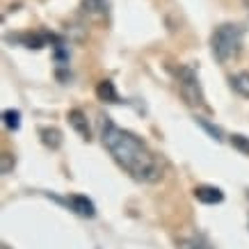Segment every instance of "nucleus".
<instances>
[{
  "instance_id": "nucleus-11",
  "label": "nucleus",
  "mask_w": 249,
  "mask_h": 249,
  "mask_svg": "<svg viewBox=\"0 0 249 249\" xmlns=\"http://www.w3.org/2000/svg\"><path fill=\"white\" fill-rule=\"evenodd\" d=\"M231 87H233L240 96L249 98V73L247 71H242V73H238V76L231 78Z\"/></svg>"
},
{
  "instance_id": "nucleus-2",
  "label": "nucleus",
  "mask_w": 249,
  "mask_h": 249,
  "mask_svg": "<svg viewBox=\"0 0 249 249\" xmlns=\"http://www.w3.org/2000/svg\"><path fill=\"white\" fill-rule=\"evenodd\" d=\"M213 55L219 64H227V62L235 60L238 53L242 48V28L235 23H224L219 25L217 30L213 32Z\"/></svg>"
},
{
  "instance_id": "nucleus-8",
  "label": "nucleus",
  "mask_w": 249,
  "mask_h": 249,
  "mask_svg": "<svg viewBox=\"0 0 249 249\" xmlns=\"http://www.w3.org/2000/svg\"><path fill=\"white\" fill-rule=\"evenodd\" d=\"M39 135H41V142H44V146H48V149H60L62 144V133L55 126H46V128L39 130Z\"/></svg>"
},
{
  "instance_id": "nucleus-13",
  "label": "nucleus",
  "mask_w": 249,
  "mask_h": 249,
  "mask_svg": "<svg viewBox=\"0 0 249 249\" xmlns=\"http://www.w3.org/2000/svg\"><path fill=\"white\" fill-rule=\"evenodd\" d=\"M231 144H233V149H238L240 153L249 156V140L245 135H231Z\"/></svg>"
},
{
  "instance_id": "nucleus-12",
  "label": "nucleus",
  "mask_w": 249,
  "mask_h": 249,
  "mask_svg": "<svg viewBox=\"0 0 249 249\" xmlns=\"http://www.w3.org/2000/svg\"><path fill=\"white\" fill-rule=\"evenodd\" d=\"M2 121L9 130H18L21 128V112L18 110H5L2 112Z\"/></svg>"
},
{
  "instance_id": "nucleus-3",
  "label": "nucleus",
  "mask_w": 249,
  "mask_h": 249,
  "mask_svg": "<svg viewBox=\"0 0 249 249\" xmlns=\"http://www.w3.org/2000/svg\"><path fill=\"white\" fill-rule=\"evenodd\" d=\"M181 91L185 101H188L190 106H204V94H201V87H199V78L192 69L183 67L181 69Z\"/></svg>"
},
{
  "instance_id": "nucleus-15",
  "label": "nucleus",
  "mask_w": 249,
  "mask_h": 249,
  "mask_svg": "<svg viewBox=\"0 0 249 249\" xmlns=\"http://www.w3.org/2000/svg\"><path fill=\"white\" fill-rule=\"evenodd\" d=\"M9 172V153H5L2 156V174H7Z\"/></svg>"
},
{
  "instance_id": "nucleus-7",
  "label": "nucleus",
  "mask_w": 249,
  "mask_h": 249,
  "mask_svg": "<svg viewBox=\"0 0 249 249\" xmlns=\"http://www.w3.org/2000/svg\"><path fill=\"white\" fill-rule=\"evenodd\" d=\"M96 96L101 98L103 103H121V98H119V94H117V89H114L112 80H103V83H98Z\"/></svg>"
},
{
  "instance_id": "nucleus-14",
  "label": "nucleus",
  "mask_w": 249,
  "mask_h": 249,
  "mask_svg": "<svg viewBox=\"0 0 249 249\" xmlns=\"http://www.w3.org/2000/svg\"><path fill=\"white\" fill-rule=\"evenodd\" d=\"M196 124H199L201 128H206V130H208V133H211V135L215 137L217 142H219V140H222V130H219L217 126H213V124H208V121H206V119H199V117H196Z\"/></svg>"
},
{
  "instance_id": "nucleus-1",
  "label": "nucleus",
  "mask_w": 249,
  "mask_h": 249,
  "mask_svg": "<svg viewBox=\"0 0 249 249\" xmlns=\"http://www.w3.org/2000/svg\"><path fill=\"white\" fill-rule=\"evenodd\" d=\"M101 140L107 151L112 153V158L128 174H133L137 181L156 183L162 176V165L156 158V153L149 151V146L133 133L117 128L110 117H103L101 121Z\"/></svg>"
},
{
  "instance_id": "nucleus-5",
  "label": "nucleus",
  "mask_w": 249,
  "mask_h": 249,
  "mask_svg": "<svg viewBox=\"0 0 249 249\" xmlns=\"http://www.w3.org/2000/svg\"><path fill=\"white\" fill-rule=\"evenodd\" d=\"M195 199L206 206H215L224 201V192L215 185H196L195 188Z\"/></svg>"
},
{
  "instance_id": "nucleus-10",
  "label": "nucleus",
  "mask_w": 249,
  "mask_h": 249,
  "mask_svg": "<svg viewBox=\"0 0 249 249\" xmlns=\"http://www.w3.org/2000/svg\"><path fill=\"white\" fill-rule=\"evenodd\" d=\"M178 249H213V247L201 235H190V238H181L178 240Z\"/></svg>"
},
{
  "instance_id": "nucleus-16",
  "label": "nucleus",
  "mask_w": 249,
  "mask_h": 249,
  "mask_svg": "<svg viewBox=\"0 0 249 249\" xmlns=\"http://www.w3.org/2000/svg\"><path fill=\"white\" fill-rule=\"evenodd\" d=\"M2 249H9V247H2Z\"/></svg>"
},
{
  "instance_id": "nucleus-6",
  "label": "nucleus",
  "mask_w": 249,
  "mask_h": 249,
  "mask_svg": "<svg viewBox=\"0 0 249 249\" xmlns=\"http://www.w3.org/2000/svg\"><path fill=\"white\" fill-rule=\"evenodd\" d=\"M69 124L73 126V130H76L80 137L89 140V124H87V117H85L80 110H71V112H69Z\"/></svg>"
},
{
  "instance_id": "nucleus-9",
  "label": "nucleus",
  "mask_w": 249,
  "mask_h": 249,
  "mask_svg": "<svg viewBox=\"0 0 249 249\" xmlns=\"http://www.w3.org/2000/svg\"><path fill=\"white\" fill-rule=\"evenodd\" d=\"M83 12L89 16H106L107 2L106 0H83Z\"/></svg>"
},
{
  "instance_id": "nucleus-4",
  "label": "nucleus",
  "mask_w": 249,
  "mask_h": 249,
  "mask_svg": "<svg viewBox=\"0 0 249 249\" xmlns=\"http://www.w3.org/2000/svg\"><path fill=\"white\" fill-rule=\"evenodd\" d=\"M67 206H71V211L76 215H80V217L91 219L96 215V206L91 204V199H87L85 195H71L67 199Z\"/></svg>"
}]
</instances>
